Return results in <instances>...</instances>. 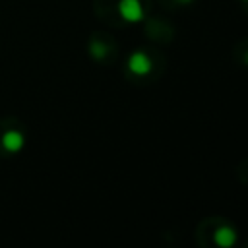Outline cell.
<instances>
[{
    "label": "cell",
    "mask_w": 248,
    "mask_h": 248,
    "mask_svg": "<svg viewBox=\"0 0 248 248\" xmlns=\"http://www.w3.org/2000/svg\"><path fill=\"white\" fill-rule=\"evenodd\" d=\"M0 143H2V149L6 153H17L25 145V136H23V132L19 128L10 126L8 130H4L0 134Z\"/></svg>",
    "instance_id": "obj_2"
},
{
    "label": "cell",
    "mask_w": 248,
    "mask_h": 248,
    "mask_svg": "<svg viewBox=\"0 0 248 248\" xmlns=\"http://www.w3.org/2000/svg\"><path fill=\"white\" fill-rule=\"evenodd\" d=\"M89 54H91V58H95V60H105L107 54H108V48H107V45H105L103 41L91 39V41H89Z\"/></svg>",
    "instance_id": "obj_5"
},
{
    "label": "cell",
    "mask_w": 248,
    "mask_h": 248,
    "mask_svg": "<svg viewBox=\"0 0 248 248\" xmlns=\"http://www.w3.org/2000/svg\"><path fill=\"white\" fill-rule=\"evenodd\" d=\"M242 2H248V0H242Z\"/></svg>",
    "instance_id": "obj_8"
},
{
    "label": "cell",
    "mask_w": 248,
    "mask_h": 248,
    "mask_svg": "<svg viewBox=\"0 0 248 248\" xmlns=\"http://www.w3.org/2000/svg\"><path fill=\"white\" fill-rule=\"evenodd\" d=\"M244 64L248 66V52H246V56H244Z\"/></svg>",
    "instance_id": "obj_7"
},
{
    "label": "cell",
    "mask_w": 248,
    "mask_h": 248,
    "mask_svg": "<svg viewBox=\"0 0 248 248\" xmlns=\"http://www.w3.org/2000/svg\"><path fill=\"white\" fill-rule=\"evenodd\" d=\"M126 66H128V72H132L134 76H147L153 68V62L143 50H134L128 56Z\"/></svg>",
    "instance_id": "obj_3"
},
{
    "label": "cell",
    "mask_w": 248,
    "mask_h": 248,
    "mask_svg": "<svg viewBox=\"0 0 248 248\" xmlns=\"http://www.w3.org/2000/svg\"><path fill=\"white\" fill-rule=\"evenodd\" d=\"M116 12L126 23H140L145 17V10L140 0H118Z\"/></svg>",
    "instance_id": "obj_1"
},
{
    "label": "cell",
    "mask_w": 248,
    "mask_h": 248,
    "mask_svg": "<svg viewBox=\"0 0 248 248\" xmlns=\"http://www.w3.org/2000/svg\"><path fill=\"white\" fill-rule=\"evenodd\" d=\"M213 242L221 248H229V246H234L236 244V231L229 225H221L215 234H213Z\"/></svg>",
    "instance_id": "obj_4"
},
{
    "label": "cell",
    "mask_w": 248,
    "mask_h": 248,
    "mask_svg": "<svg viewBox=\"0 0 248 248\" xmlns=\"http://www.w3.org/2000/svg\"><path fill=\"white\" fill-rule=\"evenodd\" d=\"M176 2H178V4H186V6H188V4H192L194 0H176Z\"/></svg>",
    "instance_id": "obj_6"
}]
</instances>
